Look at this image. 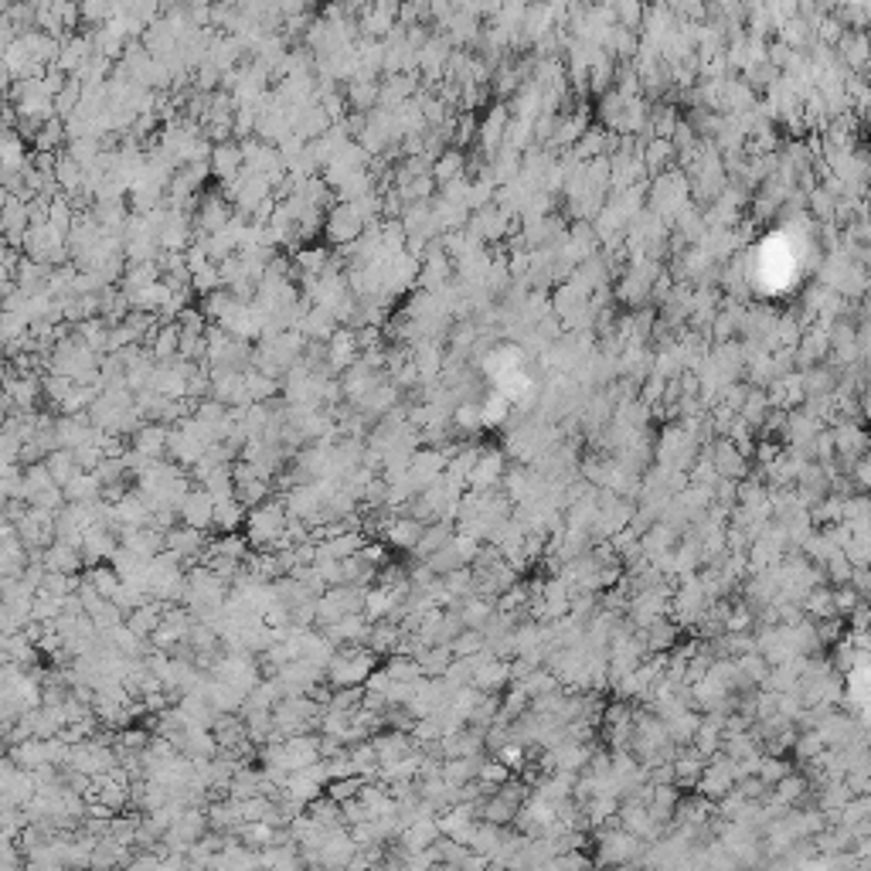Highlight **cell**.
Segmentation results:
<instances>
[{
	"label": "cell",
	"instance_id": "obj_29",
	"mask_svg": "<svg viewBox=\"0 0 871 871\" xmlns=\"http://www.w3.org/2000/svg\"><path fill=\"white\" fill-rule=\"evenodd\" d=\"M361 783H365V780L351 773V776H337V780H330V783L324 786V793L327 797H334L337 804H344V800H351V797H358V793H361Z\"/></svg>",
	"mask_w": 871,
	"mask_h": 871
},
{
	"label": "cell",
	"instance_id": "obj_15",
	"mask_svg": "<svg viewBox=\"0 0 871 871\" xmlns=\"http://www.w3.org/2000/svg\"><path fill=\"white\" fill-rule=\"evenodd\" d=\"M164 606H167V603H157V599H147V603H140L136 610L127 613V620H123V623H127V627H130V630L136 633V636H143V640H147V636H150V633L157 630V623L164 620Z\"/></svg>",
	"mask_w": 871,
	"mask_h": 871
},
{
	"label": "cell",
	"instance_id": "obj_28",
	"mask_svg": "<svg viewBox=\"0 0 871 871\" xmlns=\"http://www.w3.org/2000/svg\"><path fill=\"white\" fill-rule=\"evenodd\" d=\"M773 405H769V395H759V392H752V395H745V402L739 405V419H745L752 429H759L762 426V419H766V412H769Z\"/></svg>",
	"mask_w": 871,
	"mask_h": 871
},
{
	"label": "cell",
	"instance_id": "obj_12",
	"mask_svg": "<svg viewBox=\"0 0 871 871\" xmlns=\"http://www.w3.org/2000/svg\"><path fill=\"white\" fill-rule=\"evenodd\" d=\"M42 566L51 568V572L75 575V572L82 568V551H79V544H68V542L51 538V544H44V551H42Z\"/></svg>",
	"mask_w": 871,
	"mask_h": 871
},
{
	"label": "cell",
	"instance_id": "obj_10",
	"mask_svg": "<svg viewBox=\"0 0 871 871\" xmlns=\"http://www.w3.org/2000/svg\"><path fill=\"white\" fill-rule=\"evenodd\" d=\"M422 528L426 524L422 521H415L412 514H392V521L385 524V531H382V538L389 544H395V548H402V551H412L415 544H419V538H422Z\"/></svg>",
	"mask_w": 871,
	"mask_h": 871
},
{
	"label": "cell",
	"instance_id": "obj_25",
	"mask_svg": "<svg viewBox=\"0 0 871 871\" xmlns=\"http://www.w3.org/2000/svg\"><path fill=\"white\" fill-rule=\"evenodd\" d=\"M62 606H66V596H51V592L38 589L35 599H31V620L35 623H51L62 613Z\"/></svg>",
	"mask_w": 871,
	"mask_h": 871
},
{
	"label": "cell",
	"instance_id": "obj_19",
	"mask_svg": "<svg viewBox=\"0 0 871 871\" xmlns=\"http://www.w3.org/2000/svg\"><path fill=\"white\" fill-rule=\"evenodd\" d=\"M800 606H804L806 620H824V616H837V613H834V596H830L828 582H821V586L806 589L804 599H800Z\"/></svg>",
	"mask_w": 871,
	"mask_h": 871
},
{
	"label": "cell",
	"instance_id": "obj_32",
	"mask_svg": "<svg viewBox=\"0 0 871 871\" xmlns=\"http://www.w3.org/2000/svg\"><path fill=\"white\" fill-rule=\"evenodd\" d=\"M800 385H804V395H810V398L813 395H828L834 389V374L830 371H810L806 382H800Z\"/></svg>",
	"mask_w": 871,
	"mask_h": 871
},
{
	"label": "cell",
	"instance_id": "obj_11",
	"mask_svg": "<svg viewBox=\"0 0 871 871\" xmlns=\"http://www.w3.org/2000/svg\"><path fill=\"white\" fill-rule=\"evenodd\" d=\"M640 636H644V644H647V653H664L681 640V627H677L667 613H660L657 620H651V623L640 630Z\"/></svg>",
	"mask_w": 871,
	"mask_h": 871
},
{
	"label": "cell",
	"instance_id": "obj_33",
	"mask_svg": "<svg viewBox=\"0 0 871 871\" xmlns=\"http://www.w3.org/2000/svg\"><path fill=\"white\" fill-rule=\"evenodd\" d=\"M68 389H72V382H68V378H48V398H55L58 405L66 402Z\"/></svg>",
	"mask_w": 871,
	"mask_h": 871
},
{
	"label": "cell",
	"instance_id": "obj_4",
	"mask_svg": "<svg viewBox=\"0 0 871 871\" xmlns=\"http://www.w3.org/2000/svg\"><path fill=\"white\" fill-rule=\"evenodd\" d=\"M177 518H181V524H191L197 531H212L215 528V497L201 483L188 487V494L177 504Z\"/></svg>",
	"mask_w": 871,
	"mask_h": 871
},
{
	"label": "cell",
	"instance_id": "obj_5",
	"mask_svg": "<svg viewBox=\"0 0 871 871\" xmlns=\"http://www.w3.org/2000/svg\"><path fill=\"white\" fill-rule=\"evenodd\" d=\"M164 548L174 551L184 566H195L204 559L208 548V531H197L191 524H174L171 531H164Z\"/></svg>",
	"mask_w": 871,
	"mask_h": 871
},
{
	"label": "cell",
	"instance_id": "obj_31",
	"mask_svg": "<svg viewBox=\"0 0 871 871\" xmlns=\"http://www.w3.org/2000/svg\"><path fill=\"white\" fill-rule=\"evenodd\" d=\"M7 392H11V398H14V405L24 409V412H31V409H35V402H38V389H35V382H14Z\"/></svg>",
	"mask_w": 871,
	"mask_h": 871
},
{
	"label": "cell",
	"instance_id": "obj_6",
	"mask_svg": "<svg viewBox=\"0 0 871 871\" xmlns=\"http://www.w3.org/2000/svg\"><path fill=\"white\" fill-rule=\"evenodd\" d=\"M504 470H507V457L501 450H483L480 459L474 463V470H470V477H466V490H474V494L501 490Z\"/></svg>",
	"mask_w": 871,
	"mask_h": 871
},
{
	"label": "cell",
	"instance_id": "obj_30",
	"mask_svg": "<svg viewBox=\"0 0 871 871\" xmlns=\"http://www.w3.org/2000/svg\"><path fill=\"white\" fill-rule=\"evenodd\" d=\"M830 596H834V613H837V616H848V613L865 599V596H858L851 586H830Z\"/></svg>",
	"mask_w": 871,
	"mask_h": 871
},
{
	"label": "cell",
	"instance_id": "obj_21",
	"mask_svg": "<svg viewBox=\"0 0 871 871\" xmlns=\"http://www.w3.org/2000/svg\"><path fill=\"white\" fill-rule=\"evenodd\" d=\"M477 766H480V756H457V759H443V780L450 786H463L470 783V780H477Z\"/></svg>",
	"mask_w": 871,
	"mask_h": 871
},
{
	"label": "cell",
	"instance_id": "obj_34",
	"mask_svg": "<svg viewBox=\"0 0 871 871\" xmlns=\"http://www.w3.org/2000/svg\"><path fill=\"white\" fill-rule=\"evenodd\" d=\"M457 422H459V426H466V429H477V426H480V409H477V405H459Z\"/></svg>",
	"mask_w": 871,
	"mask_h": 871
},
{
	"label": "cell",
	"instance_id": "obj_1",
	"mask_svg": "<svg viewBox=\"0 0 871 871\" xmlns=\"http://www.w3.org/2000/svg\"><path fill=\"white\" fill-rule=\"evenodd\" d=\"M286 521H289V514H286L283 497H266L262 504L245 511V521H242L245 531L242 535L249 538V544H256V551L276 548L286 531Z\"/></svg>",
	"mask_w": 871,
	"mask_h": 871
},
{
	"label": "cell",
	"instance_id": "obj_7",
	"mask_svg": "<svg viewBox=\"0 0 871 871\" xmlns=\"http://www.w3.org/2000/svg\"><path fill=\"white\" fill-rule=\"evenodd\" d=\"M116 548H119V535H116V528L106 521L86 528V531H82V542H79V551H82V562H86V566L109 562Z\"/></svg>",
	"mask_w": 871,
	"mask_h": 871
},
{
	"label": "cell",
	"instance_id": "obj_26",
	"mask_svg": "<svg viewBox=\"0 0 871 871\" xmlns=\"http://www.w3.org/2000/svg\"><path fill=\"white\" fill-rule=\"evenodd\" d=\"M86 582H89V586H92V589H96L99 596H106V599H112V592L119 589V575H116V568H112V566H103V562H99V566H89Z\"/></svg>",
	"mask_w": 871,
	"mask_h": 871
},
{
	"label": "cell",
	"instance_id": "obj_20",
	"mask_svg": "<svg viewBox=\"0 0 871 871\" xmlns=\"http://www.w3.org/2000/svg\"><path fill=\"white\" fill-rule=\"evenodd\" d=\"M235 497H239V504L249 511V507H256V504H262L266 497H273V480H266V477H242V480H235Z\"/></svg>",
	"mask_w": 871,
	"mask_h": 871
},
{
	"label": "cell",
	"instance_id": "obj_3",
	"mask_svg": "<svg viewBox=\"0 0 871 871\" xmlns=\"http://www.w3.org/2000/svg\"><path fill=\"white\" fill-rule=\"evenodd\" d=\"M38 793L35 786V773L21 769L14 759H0V797L14 806H27L31 797Z\"/></svg>",
	"mask_w": 871,
	"mask_h": 871
},
{
	"label": "cell",
	"instance_id": "obj_17",
	"mask_svg": "<svg viewBox=\"0 0 871 871\" xmlns=\"http://www.w3.org/2000/svg\"><path fill=\"white\" fill-rule=\"evenodd\" d=\"M439 586H443V592H446L450 599H466V596L477 592V575H474V568L470 566H457L439 575Z\"/></svg>",
	"mask_w": 871,
	"mask_h": 871
},
{
	"label": "cell",
	"instance_id": "obj_14",
	"mask_svg": "<svg viewBox=\"0 0 871 871\" xmlns=\"http://www.w3.org/2000/svg\"><path fill=\"white\" fill-rule=\"evenodd\" d=\"M167 433L171 426H160V422H147L133 433V450L143 459H164L167 453Z\"/></svg>",
	"mask_w": 871,
	"mask_h": 871
},
{
	"label": "cell",
	"instance_id": "obj_18",
	"mask_svg": "<svg viewBox=\"0 0 871 871\" xmlns=\"http://www.w3.org/2000/svg\"><path fill=\"white\" fill-rule=\"evenodd\" d=\"M514 813H518V806L507 804L501 793H487L483 800H480V821H487V824H501V828H511L514 824Z\"/></svg>",
	"mask_w": 871,
	"mask_h": 871
},
{
	"label": "cell",
	"instance_id": "obj_2",
	"mask_svg": "<svg viewBox=\"0 0 871 871\" xmlns=\"http://www.w3.org/2000/svg\"><path fill=\"white\" fill-rule=\"evenodd\" d=\"M184 562L177 559L174 551H157L147 566V596L157 603H174L184 592Z\"/></svg>",
	"mask_w": 871,
	"mask_h": 871
},
{
	"label": "cell",
	"instance_id": "obj_24",
	"mask_svg": "<svg viewBox=\"0 0 871 871\" xmlns=\"http://www.w3.org/2000/svg\"><path fill=\"white\" fill-rule=\"evenodd\" d=\"M44 466H48V474L55 477V483L62 487L66 480H72V474H79V463H75V453L72 450H51L48 457H44Z\"/></svg>",
	"mask_w": 871,
	"mask_h": 871
},
{
	"label": "cell",
	"instance_id": "obj_22",
	"mask_svg": "<svg viewBox=\"0 0 871 871\" xmlns=\"http://www.w3.org/2000/svg\"><path fill=\"white\" fill-rule=\"evenodd\" d=\"M242 521H245V507L239 504L235 494L215 497V528L218 531H239Z\"/></svg>",
	"mask_w": 871,
	"mask_h": 871
},
{
	"label": "cell",
	"instance_id": "obj_23",
	"mask_svg": "<svg viewBox=\"0 0 871 871\" xmlns=\"http://www.w3.org/2000/svg\"><path fill=\"white\" fill-rule=\"evenodd\" d=\"M824 749H828V745H824V739H821L817 728H797V739L790 745V752H793V759L797 762L813 759V756H821Z\"/></svg>",
	"mask_w": 871,
	"mask_h": 871
},
{
	"label": "cell",
	"instance_id": "obj_8",
	"mask_svg": "<svg viewBox=\"0 0 871 871\" xmlns=\"http://www.w3.org/2000/svg\"><path fill=\"white\" fill-rule=\"evenodd\" d=\"M507 684H511V660L504 657H487L474 671V688L480 695H501L507 691Z\"/></svg>",
	"mask_w": 871,
	"mask_h": 871
},
{
	"label": "cell",
	"instance_id": "obj_35",
	"mask_svg": "<svg viewBox=\"0 0 871 871\" xmlns=\"http://www.w3.org/2000/svg\"><path fill=\"white\" fill-rule=\"evenodd\" d=\"M660 395H664V382H660V378H651V385L644 389V398H647V402H657Z\"/></svg>",
	"mask_w": 871,
	"mask_h": 871
},
{
	"label": "cell",
	"instance_id": "obj_16",
	"mask_svg": "<svg viewBox=\"0 0 871 871\" xmlns=\"http://www.w3.org/2000/svg\"><path fill=\"white\" fill-rule=\"evenodd\" d=\"M62 494H66L68 504L96 501V497H103V483L92 470H79V474H72V480L62 483Z\"/></svg>",
	"mask_w": 871,
	"mask_h": 871
},
{
	"label": "cell",
	"instance_id": "obj_9",
	"mask_svg": "<svg viewBox=\"0 0 871 871\" xmlns=\"http://www.w3.org/2000/svg\"><path fill=\"white\" fill-rule=\"evenodd\" d=\"M368 630H371V620H365V613H348V616L327 623L320 633L330 636L337 647H344V644H365V640H368Z\"/></svg>",
	"mask_w": 871,
	"mask_h": 871
},
{
	"label": "cell",
	"instance_id": "obj_13",
	"mask_svg": "<svg viewBox=\"0 0 871 871\" xmlns=\"http://www.w3.org/2000/svg\"><path fill=\"white\" fill-rule=\"evenodd\" d=\"M96 433H99V429H96L89 419H82L79 412L66 415V419H58V422H55V439H58V446H62V450H79L82 443L96 439Z\"/></svg>",
	"mask_w": 871,
	"mask_h": 871
},
{
	"label": "cell",
	"instance_id": "obj_27",
	"mask_svg": "<svg viewBox=\"0 0 871 871\" xmlns=\"http://www.w3.org/2000/svg\"><path fill=\"white\" fill-rule=\"evenodd\" d=\"M487 647V636L480 630H474V627H463V630L450 640V651H453V657H470V653H480Z\"/></svg>",
	"mask_w": 871,
	"mask_h": 871
}]
</instances>
